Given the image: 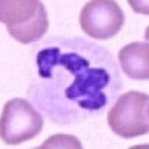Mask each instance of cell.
Segmentation results:
<instances>
[{
	"label": "cell",
	"mask_w": 149,
	"mask_h": 149,
	"mask_svg": "<svg viewBox=\"0 0 149 149\" xmlns=\"http://www.w3.org/2000/svg\"><path fill=\"white\" fill-rule=\"evenodd\" d=\"M42 116L22 98L5 103L1 117V137L8 145L21 144L37 136L43 127Z\"/></svg>",
	"instance_id": "cell-3"
},
{
	"label": "cell",
	"mask_w": 149,
	"mask_h": 149,
	"mask_svg": "<svg viewBox=\"0 0 149 149\" xmlns=\"http://www.w3.org/2000/svg\"><path fill=\"white\" fill-rule=\"evenodd\" d=\"M58 63L63 65L72 74L76 75L78 73L89 69L90 63L85 58L76 53H66L60 56Z\"/></svg>",
	"instance_id": "cell-9"
},
{
	"label": "cell",
	"mask_w": 149,
	"mask_h": 149,
	"mask_svg": "<svg viewBox=\"0 0 149 149\" xmlns=\"http://www.w3.org/2000/svg\"><path fill=\"white\" fill-rule=\"evenodd\" d=\"M149 98L144 93L129 91L119 98L107 113L113 132L125 139L139 136L149 130Z\"/></svg>",
	"instance_id": "cell-2"
},
{
	"label": "cell",
	"mask_w": 149,
	"mask_h": 149,
	"mask_svg": "<svg viewBox=\"0 0 149 149\" xmlns=\"http://www.w3.org/2000/svg\"><path fill=\"white\" fill-rule=\"evenodd\" d=\"M107 102L106 95L103 92H101L98 95L93 97V98H87L84 100L78 101V103L80 107L87 110H98L104 106Z\"/></svg>",
	"instance_id": "cell-10"
},
{
	"label": "cell",
	"mask_w": 149,
	"mask_h": 149,
	"mask_svg": "<svg viewBox=\"0 0 149 149\" xmlns=\"http://www.w3.org/2000/svg\"><path fill=\"white\" fill-rule=\"evenodd\" d=\"M149 46L148 42L136 41L119 50V61L128 78L148 80L149 78Z\"/></svg>",
	"instance_id": "cell-5"
},
{
	"label": "cell",
	"mask_w": 149,
	"mask_h": 149,
	"mask_svg": "<svg viewBox=\"0 0 149 149\" xmlns=\"http://www.w3.org/2000/svg\"><path fill=\"white\" fill-rule=\"evenodd\" d=\"M59 48H49L37 53V64L40 76L43 78H52V70L59 62Z\"/></svg>",
	"instance_id": "cell-7"
},
{
	"label": "cell",
	"mask_w": 149,
	"mask_h": 149,
	"mask_svg": "<svg viewBox=\"0 0 149 149\" xmlns=\"http://www.w3.org/2000/svg\"><path fill=\"white\" fill-rule=\"evenodd\" d=\"M125 14L113 0H93L85 4L80 14L84 32L97 40H106L119 32L125 23Z\"/></svg>",
	"instance_id": "cell-4"
},
{
	"label": "cell",
	"mask_w": 149,
	"mask_h": 149,
	"mask_svg": "<svg viewBox=\"0 0 149 149\" xmlns=\"http://www.w3.org/2000/svg\"><path fill=\"white\" fill-rule=\"evenodd\" d=\"M75 76L74 82L65 90L66 97L71 100H84L95 96L110 81L109 74L102 68H89Z\"/></svg>",
	"instance_id": "cell-6"
},
{
	"label": "cell",
	"mask_w": 149,
	"mask_h": 149,
	"mask_svg": "<svg viewBox=\"0 0 149 149\" xmlns=\"http://www.w3.org/2000/svg\"><path fill=\"white\" fill-rule=\"evenodd\" d=\"M37 148H83L78 139L74 136L56 134L48 138Z\"/></svg>",
	"instance_id": "cell-8"
},
{
	"label": "cell",
	"mask_w": 149,
	"mask_h": 149,
	"mask_svg": "<svg viewBox=\"0 0 149 149\" xmlns=\"http://www.w3.org/2000/svg\"><path fill=\"white\" fill-rule=\"evenodd\" d=\"M0 20L22 44L41 39L49 26L45 5L38 0H1Z\"/></svg>",
	"instance_id": "cell-1"
}]
</instances>
